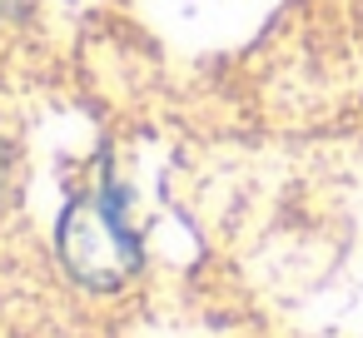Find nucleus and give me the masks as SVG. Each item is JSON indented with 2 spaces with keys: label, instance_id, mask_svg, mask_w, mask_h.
<instances>
[{
  "label": "nucleus",
  "instance_id": "nucleus-1",
  "mask_svg": "<svg viewBox=\"0 0 363 338\" xmlns=\"http://www.w3.org/2000/svg\"><path fill=\"white\" fill-rule=\"evenodd\" d=\"M60 254H65L70 274L95 283V288H110L135 269L140 249H135V234H130L120 199L110 189L70 204V214L60 224Z\"/></svg>",
  "mask_w": 363,
  "mask_h": 338
}]
</instances>
